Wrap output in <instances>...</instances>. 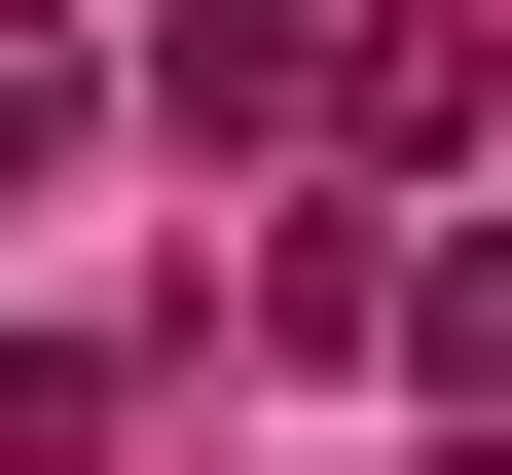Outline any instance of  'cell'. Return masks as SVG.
Returning a JSON list of instances; mask_svg holds the SVG:
<instances>
[{"instance_id":"cell-1","label":"cell","mask_w":512,"mask_h":475,"mask_svg":"<svg viewBox=\"0 0 512 475\" xmlns=\"http://www.w3.org/2000/svg\"><path fill=\"white\" fill-rule=\"evenodd\" d=\"M147 110H183V147H256V110H330V37H293V0H183V37H147Z\"/></svg>"},{"instance_id":"cell-3","label":"cell","mask_w":512,"mask_h":475,"mask_svg":"<svg viewBox=\"0 0 512 475\" xmlns=\"http://www.w3.org/2000/svg\"><path fill=\"white\" fill-rule=\"evenodd\" d=\"M110 147V37H37V0H0V183H74Z\"/></svg>"},{"instance_id":"cell-2","label":"cell","mask_w":512,"mask_h":475,"mask_svg":"<svg viewBox=\"0 0 512 475\" xmlns=\"http://www.w3.org/2000/svg\"><path fill=\"white\" fill-rule=\"evenodd\" d=\"M110 402H147L110 329H0V475H110Z\"/></svg>"}]
</instances>
